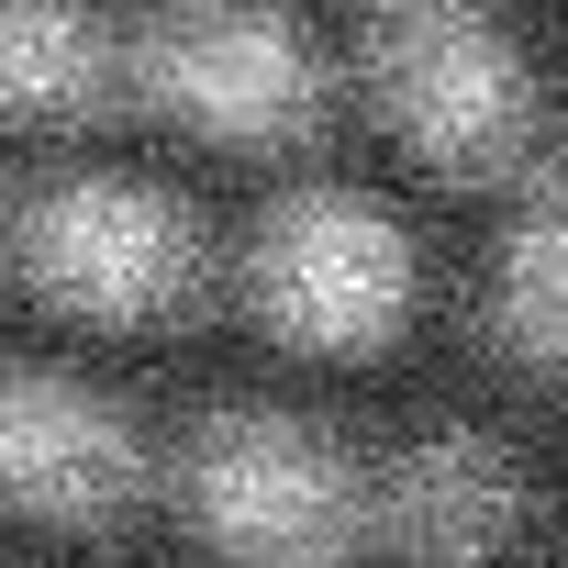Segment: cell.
<instances>
[{
  "instance_id": "8",
  "label": "cell",
  "mask_w": 568,
  "mask_h": 568,
  "mask_svg": "<svg viewBox=\"0 0 568 568\" xmlns=\"http://www.w3.org/2000/svg\"><path fill=\"white\" fill-rule=\"evenodd\" d=\"M490 324L524 368H568V156L524 168V212L490 267Z\"/></svg>"
},
{
  "instance_id": "9",
  "label": "cell",
  "mask_w": 568,
  "mask_h": 568,
  "mask_svg": "<svg viewBox=\"0 0 568 568\" xmlns=\"http://www.w3.org/2000/svg\"><path fill=\"white\" fill-rule=\"evenodd\" d=\"M112 45L79 0H0V112L12 123H57L101 90Z\"/></svg>"
},
{
  "instance_id": "2",
  "label": "cell",
  "mask_w": 568,
  "mask_h": 568,
  "mask_svg": "<svg viewBox=\"0 0 568 568\" xmlns=\"http://www.w3.org/2000/svg\"><path fill=\"white\" fill-rule=\"evenodd\" d=\"M368 101L446 179L535 168V79H524L513 34L479 12V0H379V23H368Z\"/></svg>"
},
{
  "instance_id": "5",
  "label": "cell",
  "mask_w": 568,
  "mask_h": 568,
  "mask_svg": "<svg viewBox=\"0 0 568 568\" xmlns=\"http://www.w3.org/2000/svg\"><path fill=\"white\" fill-rule=\"evenodd\" d=\"M12 256L34 267V291L57 313L112 324V335H134V324H156V313H179L201 291V223L156 179H112V168L57 179L12 223Z\"/></svg>"
},
{
  "instance_id": "3",
  "label": "cell",
  "mask_w": 568,
  "mask_h": 568,
  "mask_svg": "<svg viewBox=\"0 0 568 568\" xmlns=\"http://www.w3.org/2000/svg\"><path fill=\"white\" fill-rule=\"evenodd\" d=\"M134 68L168 123H190L201 145H245V156H291L335 112L324 45L267 0H168Z\"/></svg>"
},
{
  "instance_id": "7",
  "label": "cell",
  "mask_w": 568,
  "mask_h": 568,
  "mask_svg": "<svg viewBox=\"0 0 568 568\" xmlns=\"http://www.w3.org/2000/svg\"><path fill=\"white\" fill-rule=\"evenodd\" d=\"M524 535V468L479 424H424L368 468V546L402 568H490Z\"/></svg>"
},
{
  "instance_id": "10",
  "label": "cell",
  "mask_w": 568,
  "mask_h": 568,
  "mask_svg": "<svg viewBox=\"0 0 568 568\" xmlns=\"http://www.w3.org/2000/svg\"><path fill=\"white\" fill-rule=\"evenodd\" d=\"M0 256H12V212H0Z\"/></svg>"
},
{
  "instance_id": "4",
  "label": "cell",
  "mask_w": 568,
  "mask_h": 568,
  "mask_svg": "<svg viewBox=\"0 0 568 568\" xmlns=\"http://www.w3.org/2000/svg\"><path fill=\"white\" fill-rule=\"evenodd\" d=\"M245 302L291 357H379L413 324V234L357 190H291L245 245Z\"/></svg>"
},
{
  "instance_id": "6",
  "label": "cell",
  "mask_w": 568,
  "mask_h": 568,
  "mask_svg": "<svg viewBox=\"0 0 568 568\" xmlns=\"http://www.w3.org/2000/svg\"><path fill=\"white\" fill-rule=\"evenodd\" d=\"M156 479L123 402L57 368H0V513L23 524H112Z\"/></svg>"
},
{
  "instance_id": "1",
  "label": "cell",
  "mask_w": 568,
  "mask_h": 568,
  "mask_svg": "<svg viewBox=\"0 0 568 568\" xmlns=\"http://www.w3.org/2000/svg\"><path fill=\"white\" fill-rule=\"evenodd\" d=\"M179 501L223 568H346L368 546V468L313 413H212L179 457Z\"/></svg>"
}]
</instances>
